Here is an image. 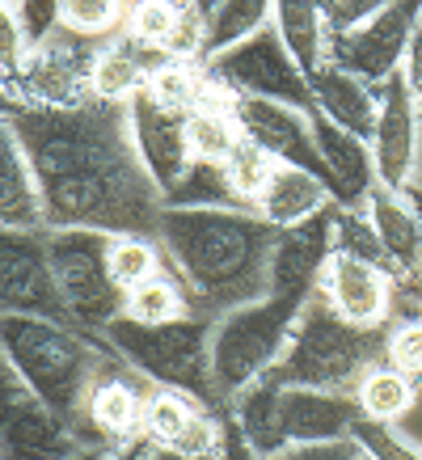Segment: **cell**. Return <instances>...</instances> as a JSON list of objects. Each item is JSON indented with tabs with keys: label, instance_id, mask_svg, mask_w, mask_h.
Masks as SVG:
<instances>
[{
	"label": "cell",
	"instance_id": "obj_1",
	"mask_svg": "<svg viewBox=\"0 0 422 460\" xmlns=\"http://www.w3.org/2000/svg\"><path fill=\"white\" fill-rule=\"evenodd\" d=\"M13 123L39 178L47 228H89L106 237L156 233L165 203L136 153L127 106H22Z\"/></svg>",
	"mask_w": 422,
	"mask_h": 460
},
{
	"label": "cell",
	"instance_id": "obj_42",
	"mask_svg": "<svg viewBox=\"0 0 422 460\" xmlns=\"http://www.w3.org/2000/svg\"><path fill=\"white\" fill-rule=\"evenodd\" d=\"M215 460H262L258 452L250 447V439L241 435L237 419H233V410H220V452H215Z\"/></svg>",
	"mask_w": 422,
	"mask_h": 460
},
{
	"label": "cell",
	"instance_id": "obj_32",
	"mask_svg": "<svg viewBox=\"0 0 422 460\" xmlns=\"http://www.w3.org/2000/svg\"><path fill=\"white\" fill-rule=\"evenodd\" d=\"M106 262H110V275H114V283H119L123 296L169 270L165 250H161V241H156L153 233H123V237H110L106 241Z\"/></svg>",
	"mask_w": 422,
	"mask_h": 460
},
{
	"label": "cell",
	"instance_id": "obj_35",
	"mask_svg": "<svg viewBox=\"0 0 422 460\" xmlns=\"http://www.w3.org/2000/svg\"><path fill=\"white\" fill-rule=\"evenodd\" d=\"M127 22V0H59V26L84 39H110Z\"/></svg>",
	"mask_w": 422,
	"mask_h": 460
},
{
	"label": "cell",
	"instance_id": "obj_11",
	"mask_svg": "<svg viewBox=\"0 0 422 460\" xmlns=\"http://www.w3.org/2000/svg\"><path fill=\"white\" fill-rule=\"evenodd\" d=\"M372 156H376L380 186H389L397 195L422 173V106H418V89L406 81V72H397L393 81L380 84Z\"/></svg>",
	"mask_w": 422,
	"mask_h": 460
},
{
	"label": "cell",
	"instance_id": "obj_27",
	"mask_svg": "<svg viewBox=\"0 0 422 460\" xmlns=\"http://www.w3.org/2000/svg\"><path fill=\"white\" fill-rule=\"evenodd\" d=\"M270 26L279 30L283 47L295 56V64L309 72H317L330 59V13L321 0H275L270 9Z\"/></svg>",
	"mask_w": 422,
	"mask_h": 460
},
{
	"label": "cell",
	"instance_id": "obj_6",
	"mask_svg": "<svg viewBox=\"0 0 422 460\" xmlns=\"http://www.w3.org/2000/svg\"><path fill=\"white\" fill-rule=\"evenodd\" d=\"M304 305L309 300L267 292L262 300L228 308L211 321V376H215V389H220L224 405L275 372Z\"/></svg>",
	"mask_w": 422,
	"mask_h": 460
},
{
	"label": "cell",
	"instance_id": "obj_43",
	"mask_svg": "<svg viewBox=\"0 0 422 460\" xmlns=\"http://www.w3.org/2000/svg\"><path fill=\"white\" fill-rule=\"evenodd\" d=\"M389 0H334L330 4V26L334 30H347V26H355V22H364L367 13H376V9H384ZM330 30V34H334Z\"/></svg>",
	"mask_w": 422,
	"mask_h": 460
},
{
	"label": "cell",
	"instance_id": "obj_47",
	"mask_svg": "<svg viewBox=\"0 0 422 460\" xmlns=\"http://www.w3.org/2000/svg\"><path fill=\"white\" fill-rule=\"evenodd\" d=\"M148 460H215V456H195V452H182V447H148Z\"/></svg>",
	"mask_w": 422,
	"mask_h": 460
},
{
	"label": "cell",
	"instance_id": "obj_7",
	"mask_svg": "<svg viewBox=\"0 0 422 460\" xmlns=\"http://www.w3.org/2000/svg\"><path fill=\"white\" fill-rule=\"evenodd\" d=\"M106 233L89 228H47V262L64 313L89 334H101L123 313V292L106 262Z\"/></svg>",
	"mask_w": 422,
	"mask_h": 460
},
{
	"label": "cell",
	"instance_id": "obj_3",
	"mask_svg": "<svg viewBox=\"0 0 422 460\" xmlns=\"http://www.w3.org/2000/svg\"><path fill=\"white\" fill-rule=\"evenodd\" d=\"M0 359L17 376L26 397L56 410L76 431L84 393H89L101 367L114 363L119 355L101 334H89L72 321L34 317V313H0Z\"/></svg>",
	"mask_w": 422,
	"mask_h": 460
},
{
	"label": "cell",
	"instance_id": "obj_26",
	"mask_svg": "<svg viewBox=\"0 0 422 460\" xmlns=\"http://www.w3.org/2000/svg\"><path fill=\"white\" fill-rule=\"evenodd\" d=\"M161 56L144 51L136 39H127L123 30L101 39L98 64H93V102H114V106H131L140 98L148 81H153Z\"/></svg>",
	"mask_w": 422,
	"mask_h": 460
},
{
	"label": "cell",
	"instance_id": "obj_4",
	"mask_svg": "<svg viewBox=\"0 0 422 460\" xmlns=\"http://www.w3.org/2000/svg\"><path fill=\"white\" fill-rule=\"evenodd\" d=\"M211 321L215 317L207 313H190V317L165 321V325H136L127 317H114L101 330V338L148 385L186 393L195 405L215 414V410H224V397L211 376Z\"/></svg>",
	"mask_w": 422,
	"mask_h": 460
},
{
	"label": "cell",
	"instance_id": "obj_2",
	"mask_svg": "<svg viewBox=\"0 0 422 460\" xmlns=\"http://www.w3.org/2000/svg\"><path fill=\"white\" fill-rule=\"evenodd\" d=\"M153 237L165 250L169 270L190 292L195 313L220 317L267 296L279 228H270L253 208H165Z\"/></svg>",
	"mask_w": 422,
	"mask_h": 460
},
{
	"label": "cell",
	"instance_id": "obj_52",
	"mask_svg": "<svg viewBox=\"0 0 422 460\" xmlns=\"http://www.w3.org/2000/svg\"><path fill=\"white\" fill-rule=\"evenodd\" d=\"M418 106H422V84H418Z\"/></svg>",
	"mask_w": 422,
	"mask_h": 460
},
{
	"label": "cell",
	"instance_id": "obj_45",
	"mask_svg": "<svg viewBox=\"0 0 422 460\" xmlns=\"http://www.w3.org/2000/svg\"><path fill=\"white\" fill-rule=\"evenodd\" d=\"M148 439H127V444H114V447H106V452H101V460H148Z\"/></svg>",
	"mask_w": 422,
	"mask_h": 460
},
{
	"label": "cell",
	"instance_id": "obj_55",
	"mask_svg": "<svg viewBox=\"0 0 422 460\" xmlns=\"http://www.w3.org/2000/svg\"><path fill=\"white\" fill-rule=\"evenodd\" d=\"M0 363H4V359H0Z\"/></svg>",
	"mask_w": 422,
	"mask_h": 460
},
{
	"label": "cell",
	"instance_id": "obj_36",
	"mask_svg": "<svg viewBox=\"0 0 422 460\" xmlns=\"http://www.w3.org/2000/svg\"><path fill=\"white\" fill-rule=\"evenodd\" d=\"M275 165H279V161H270L250 136H241L237 148L224 156V173H228V181H233V190H237V199L245 203V208L258 203V195H262V186L270 181Z\"/></svg>",
	"mask_w": 422,
	"mask_h": 460
},
{
	"label": "cell",
	"instance_id": "obj_41",
	"mask_svg": "<svg viewBox=\"0 0 422 460\" xmlns=\"http://www.w3.org/2000/svg\"><path fill=\"white\" fill-rule=\"evenodd\" d=\"M17 22H22L26 47H34L59 26V0H17Z\"/></svg>",
	"mask_w": 422,
	"mask_h": 460
},
{
	"label": "cell",
	"instance_id": "obj_10",
	"mask_svg": "<svg viewBox=\"0 0 422 460\" xmlns=\"http://www.w3.org/2000/svg\"><path fill=\"white\" fill-rule=\"evenodd\" d=\"M422 13V0H389L384 9L367 13L364 22H355L347 30L330 34V64L347 68L351 76L367 81L380 89L384 81H393L406 68L409 34Z\"/></svg>",
	"mask_w": 422,
	"mask_h": 460
},
{
	"label": "cell",
	"instance_id": "obj_8",
	"mask_svg": "<svg viewBox=\"0 0 422 460\" xmlns=\"http://www.w3.org/2000/svg\"><path fill=\"white\" fill-rule=\"evenodd\" d=\"M203 68H207L211 84H220L233 98H267L312 111L309 72L295 64V56L283 47L275 26L253 30L250 39H241L220 56L203 59Z\"/></svg>",
	"mask_w": 422,
	"mask_h": 460
},
{
	"label": "cell",
	"instance_id": "obj_48",
	"mask_svg": "<svg viewBox=\"0 0 422 460\" xmlns=\"http://www.w3.org/2000/svg\"><path fill=\"white\" fill-rule=\"evenodd\" d=\"M17 111H22V98L13 93V84L0 76V114H17Z\"/></svg>",
	"mask_w": 422,
	"mask_h": 460
},
{
	"label": "cell",
	"instance_id": "obj_44",
	"mask_svg": "<svg viewBox=\"0 0 422 460\" xmlns=\"http://www.w3.org/2000/svg\"><path fill=\"white\" fill-rule=\"evenodd\" d=\"M406 81L418 89L422 84V13H418V22H414V34H409V51H406Z\"/></svg>",
	"mask_w": 422,
	"mask_h": 460
},
{
	"label": "cell",
	"instance_id": "obj_31",
	"mask_svg": "<svg viewBox=\"0 0 422 460\" xmlns=\"http://www.w3.org/2000/svg\"><path fill=\"white\" fill-rule=\"evenodd\" d=\"M190 313H195L190 292L182 288V279H178L173 270H165V275L140 283L136 292H127L119 317L136 321V325H165V321H182V317H190Z\"/></svg>",
	"mask_w": 422,
	"mask_h": 460
},
{
	"label": "cell",
	"instance_id": "obj_5",
	"mask_svg": "<svg viewBox=\"0 0 422 460\" xmlns=\"http://www.w3.org/2000/svg\"><path fill=\"white\" fill-rule=\"evenodd\" d=\"M384 363V330H359L342 321L321 296H312L292 330V342L270 376L292 389H321L355 397L359 380Z\"/></svg>",
	"mask_w": 422,
	"mask_h": 460
},
{
	"label": "cell",
	"instance_id": "obj_46",
	"mask_svg": "<svg viewBox=\"0 0 422 460\" xmlns=\"http://www.w3.org/2000/svg\"><path fill=\"white\" fill-rule=\"evenodd\" d=\"M26 393H22V385H17V376L0 363V405H13V402H22Z\"/></svg>",
	"mask_w": 422,
	"mask_h": 460
},
{
	"label": "cell",
	"instance_id": "obj_19",
	"mask_svg": "<svg viewBox=\"0 0 422 460\" xmlns=\"http://www.w3.org/2000/svg\"><path fill=\"white\" fill-rule=\"evenodd\" d=\"M84 452L72 422H64L56 410H47L34 397L4 405L0 414V460H72Z\"/></svg>",
	"mask_w": 422,
	"mask_h": 460
},
{
	"label": "cell",
	"instance_id": "obj_39",
	"mask_svg": "<svg viewBox=\"0 0 422 460\" xmlns=\"http://www.w3.org/2000/svg\"><path fill=\"white\" fill-rule=\"evenodd\" d=\"M267 460H367L364 447L355 435H342V439H312V444H287L279 447L275 456Z\"/></svg>",
	"mask_w": 422,
	"mask_h": 460
},
{
	"label": "cell",
	"instance_id": "obj_22",
	"mask_svg": "<svg viewBox=\"0 0 422 460\" xmlns=\"http://www.w3.org/2000/svg\"><path fill=\"white\" fill-rule=\"evenodd\" d=\"M359 402L347 393L292 389L279 385V427L287 444H312V439H342L359 422Z\"/></svg>",
	"mask_w": 422,
	"mask_h": 460
},
{
	"label": "cell",
	"instance_id": "obj_12",
	"mask_svg": "<svg viewBox=\"0 0 422 460\" xmlns=\"http://www.w3.org/2000/svg\"><path fill=\"white\" fill-rule=\"evenodd\" d=\"M144 397H148V380L140 372H131L123 359L106 363L81 405V435L84 447H114L127 439H140V422H144Z\"/></svg>",
	"mask_w": 422,
	"mask_h": 460
},
{
	"label": "cell",
	"instance_id": "obj_40",
	"mask_svg": "<svg viewBox=\"0 0 422 460\" xmlns=\"http://www.w3.org/2000/svg\"><path fill=\"white\" fill-rule=\"evenodd\" d=\"M26 34H22V22H17V4L0 0V76L13 81L22 59H26Z\"/></svg>",
	"mask_w": 422,
	"mask_h": 460
},
{
	"label": "cell",
	"instance_id": "obj_37",
	"mask_svg": "<svg viewBox=\"0 0 422 460\" xmlns=\"http://www.w3.org/2000/svg\"><path fill=\"white\" fill-rule=\"evenodd\" d=\"M351 435L359 439L367 460H422V447L414 444L409 435L397 431L393 422H376V419H364V414H359Z\"/></svg>",
	"mask_w": 422,
	"mask_h": 460
},
{
	"label": "cell",
	"instance_id": "obj_49",
	"mask_svg": "<svg viewBox=\"0 0 422 460\" xmlns=\"http://www.w3.org/2000/svg\"><path fill=\"white\" fill-rule=\"evenodd\" d=\"M101 452H106V447H84V452H76L72 460H101Z\"/></svg>",
	"mask_w": 422,
	"mask_h": 460
},
{
	"label": "cell",
	"instance_id": "obj_28",
	"mask_svg": "<svg viewBox=\"0 0 422 460\" xmlns=\"http://www.w3.org/2000/svg\"><path fill=\"white\" fill-rule=\"evenodd\" d=\"M186 136H190L195 161H220V165H224V156L233 153L241 140V127H237V119H233V93H224L220 84H211L207 102H198L195 111L186 114Z\"/></svg>",
	"mask_w": 422,
	"mask_h": 460
},
{
	"label": "cell",
	"instance_id": "obj_9",
	"mask_svg": "<svg viewBox=\"0 0 422 460\" xmlns=\"http://www.w3.org/2000/svg\"><path fill=\"white\" fill-rule=\"evenodd\" d=\"M98 39H84L68 26H56L26 51L22 68L9 84L22 106L42 111H72L93 102V64H98Z\"/></svg>",
	"mask_w": 422,
	"mask_h": 460
},
{
	"label": "cell",
	"instance_id": "obj_53",
	"mask_svg": "<svg viewBox=\"0 0 422 460\" xmlns=\"http://www.w3.org/2000/svg\"><path fill=\"white\" fill-rule=\"evenodd\" d=\"M0 414H4V405H0Z\"/></svg>",
	"mask_w": 422,
	"mask_h": 460
},
{
	"label": "cell",
	"instance_id": "obj_30",
	"mask_svg": "<svg viewBox=\"0 0 422 460\" xmlns=\"http://www.w3.org/2000/svg\"><path fill=\"white\" fill-rule=\"evenodd\" d=\"M270 9L275 0H220L207 17H203V47H198V59H211L228 51L233 42L250 39L253 30L270 26Z\"/></svg>",
	"mask_w": 422,
	"mask_h": 460
},
{
	"label": "cell",
	"instance_id": "obj_50",
	"mask_svg": "<svg viewBox=\"0 0 422 460\" xmlns=\"http://www.w3.org/2000/svg\"><path fill=\"white\" fill-rule=\"evenodd\" d=\"M195 4H198V13L207 17V13H211V9H215V4H220V0H195Z\"/></svg>",
	"mask_w": 422,
	"mask_h": 460
},
{
	"label": "cell",
	"instance_id": "obj_13",
	"mask_svg": "<svg viewBox=\"0 0 422 460\" xmlns=\"http://www.w3.org/2000/svg\"><path fill=\"white\" fill-rule=\"evenodd\" d=\"M0 313L68 321L51 279V262H47V233L0 228Z\"/></svg>",
	"mask_w": 422,
	"mask_h": 460
},
{
	"label": "cell",
	"instance_id": "obj_14",
	"mask_svg": "<svg viewBox=\"0 0 422 460\" xmlns=\"http://www.w3.org/2000/svg\"><path fill=\"white\" fill-rule=\"evenodd\" d=\"M233 119H237L241 136H250L270 161L309 169V173H317L330 186V173H325L317 140H312V111H300V106H287V102H267V98H233Z\"/></svg>",
	"mask_w": 422,
	"mask_h": 460
},
{
	"label": "cell",
	"instance_id": "obj_18",
	"mask_svg": "<svg viewBox=\"0 0 422 460\" xmlns=\"http://www.w3.org/2000/svg\"><path fill=\"white\" fill-rule=\"evenodd\" d=\"M123 34L161 59H198L203 13L195 0H131Z\"/></svg>",
	"mask_w": 422,
	"mask_h": 460
},
{
	"label": "cell",
	"instance_id": "obj_38",
	"mask_svg": "<svg viewBox=\"0 0 422 460\" xmlns=\"http://www.w3.org/2000/svg\"><path fill=\"white\" fill-rule=\"evenodd\" d=\"M384 363L422 380V317H393L384 325Z\"/></svg>",
	"mask_w": 422,
	"mask_h": 460
},
{
	"label": "cell",
	"instance_id": "obj_15",
	"mask_svg": "<svg viewBox=\"0 0 422 460\" xmlns=\"http://www.w3.org/2000/svg\"><path fill=\"white\" fill-rule=\"evenodd\" d=\"M393 288L397 279L384 266L359 262L351 253H334L317 283V296L359 330H384L393 321Z\"/></svg>",
	"mask_w": 422,
	"mask_h": 460
},
{
	"label": "cell",
	"instance_id": "obj_54",
	"mask_svg": "<svg viewBox=\"0 0 422 460\" xmlns=\"http://www.w3.org/2000/svg\"><path fill=\"white\" fill-rule=\"evenodd\" d=\"M127 4H131V0H127Z\"/></svg>",
	"mask_w": 422,
	"mask_h": 460
},
{
	"label": "cell",
	"instance_id": "obj_24",
	"mask_svg": "<svg viewBox=\"0 0 422 460\" xmlns=\"http://www.w3.org/2000/svg\"><path fill=\"white\" fill-rule=\"evenodd\" d=\"M380 245L389 253L393 279H422V216L389 186H376L364 203Z\"/></svg>",
	"mask_w": 422,
	"mask_h": 460
},
{
	"label": "cell",
	"instance_id": "obj_16",
	"mask_svg": "<svg viewBox=\"0 0 422 460\" xmlns=\"http://www.w3.org/2000/svg\"><path fill=\"white\" fill-rule=\"evenodd\" d=\"M338 208V203H334ZM334 208L317 211L312 220L283 228L270 250V296H292V300H312L321 283L325 266L334 258Z\"/></svg>",
	"mask_w": 422,
	"mask_h": 460
},
{
	"label": "cell",
	"instance_id": "obj_17",
	"mask_svg": "<svg viewBox=\"0 0 422 460\" xmlns=\"http://www.w3.org/2000/svg\"><path fill=\"white\" fill-rule=\"evenodd\" d=\"M127 114H131L136 153H140L148 178H153L156 186H161V195H165L169 186L195 165L190 136H186V114H173V111H165V106H156L148 93H140V98L131 102Z\"/></svg>",
	"mask_w": 422,
	"mask_h": 460
},
{
	"label": "cell",
	"instance_id": "obj_20",
	"mask_svg": "<svg viewBox=\"0 0 422 460\" xmlns=\"http://www.w3.org/2000/svg\"><path fill=\"white\" fill-rule=\"evenodd\" d=\"M312 140H317L321 165L330 173V190H334L338 208H364L367 195L380 186L372 144L351 136V131H342L317 111H312Z\"/></svg>",
	"mask_w": 422,
	"mask_h": 460
},
{
	"label": "cell",
	"instance_id": "obj_33",
	"mask_svg": "<svg viewBox=\"0 0 422 460\" xmlns=\"http://www.w3.org/2000/svg\"><path fill=\"white\" fill-rule=\"evenodd\" d=\"M161 203H165V208H245L220 161H195V165L186 169L182 178L161 195Z\"/></svg>",
	"mask_w": 422,
	"mask_h": 460
},
{
	"label": "cell",
	"instance_id": "obj_34",
	"mask_svg": "<svg viewBox=\"0 0 422 460\" xmlns=\"http://www.w3.org/2000/svg\"><path fill=\"white\" fill-rule=\"evenodd\" d=\"M334 253H351L359 262H372V266H384L389 275H393V266H389V253L380 245L376 228L367 220L364 208H334Z\"/></svg>",
	"mask_w": 422,
	"mask_h": 460
},
{
	"label": "cell",
	"instance_id": "obj_29",
	"mask_svg": "<svg viewBox=\"0 0 422 460\" xmlns=\"http://www.w3.org/2000/svg\"><path fill=\"white\" fill-rule=\"evenodd\" d=\"M355 402L364 410V419H376V422H401L418 405V376H409L393 363H376L359 389H355Z\"/></svg>",
	"mask_w": 422,
	"mask_h": 460
},
{
	"label": "cell",
	"instance_id": "obj_51",
	"mask_svg": "<svg viewBox=\"0 0 422 460\" xmlns=\"http://www.w3.org/2000/svg\"><path fill=\"white\" fill-rule=\"evenodd\" d=\"M321 4H325V13H330V4H334V0H321Z\"/></svg>",
	"mask_w": 422,
	"mask_h": 460
},
{
	"label": "cell",
	"instance_id": "obj_23",
	"mask_svg": "<svg viewBox=\"0 0 422 460\" xmlns=\"http://www.w3.org/2000/svg\"><path fill=\"white\" fill-rule=\"evenodd\" d=\"M309 84H312V111L330 119V123H338L342 131H351V136L372 144L380 114V89H372L367 81L351 76L347 68H338L330 59L312 72Z\"/></svg>",
	"mask_w": 422,
	"mask_h": 460
},
{
	"label": "cell",
	"instance_id": "obj_21",
	"mask_svg": "<svg viewBox=\"0 0 422 460\" xmlns=\"http://www.w3.org/2000/svg\"><path fill=\"white\" fill-rule=\"evenodd\" d=\"M0 228L13 233H47L39 178L30 165V153L17 136L13 114H0Z\"/></svg>",
	"mask_w": 422,
	"mask_h": 460
},
{
	"label": "cell",
	"instance_id": "obj_25",
	"mask_svg": "<svg viewBox=\"0 0 422 460\" xmlns=\"http://www.w3.org/2000/svg\"><path fill=\"white\" fill-rule=\"evenodd\" d=\"M334 208V190L325 186L317 173L300 165H275L270 181L262 186V195L253 203V211L270 224V228H295V224L312 220L317 211Z\"/></svg>",
	"mask_w": 422,
	"mask_h": 460
}]
</instances>
